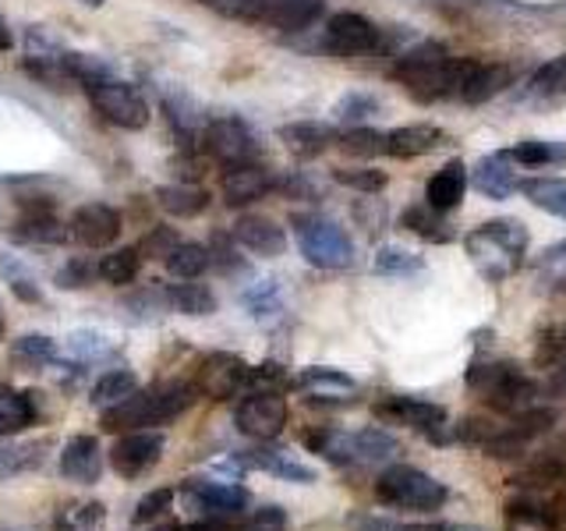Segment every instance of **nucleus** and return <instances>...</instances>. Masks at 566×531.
Wrapping results in <instances>:
<instances>
[{
  "label": "nucleus",
  "mask_w": 566,
  "mask_h": 531,
  "mask_svg": "<svg viewBox=\"0 0 566 531\" xmlns=\"http://www.w3.org/2000/svg\"><path fill=\"white\" fill-rule=\"evenodd\" d=\"M170 309L181 315H212L217 312V294H212L206 283H177L167 294Z\"/></svg>",
  "instance_id": "obj_34"
},
{
  "label": "nucleus",
  "mask_w": 566,
  "mask_h": 531,
  "mask_svg": "<svg viewBox=\"0 0 566 531\" xmlns=\"http://www.w3.org/2000/svg\"><path fill=\"white\" fill-rule=\"evenodd\" d=\"M500 429H503V425H495L489 418H464V421L457 425V439L468 442V447H485V442Z\"/></svg>",
  "instance_id": "obj_51"
},
{
  "label": "nucleus",
  "mask_w": 566,
  "mask_h": 531,
  "mask_svg": "<svg viewBox=\"0 0 566 531\" xmlns=\"http://www.w3.org/2000/svg\"><path fill=\"white\" fill-rule=\"evenodd\" d=\"M138 389V376L135 372H128V368H114V372H106V376H99L96 379V386H93V400L99 412H106V407H114V404H120L124 397H132Z\"/></svg>",
  "instance_id": "obj_33"
},
{
  "label": "nucleus",
  "mask_w": 566,
  "mask_h": 531,
  "mask_svg": "<svg viewBox=\"0 0 566 531\" xmlns=\"http://www.w3.org/2000/svg\"><path fill=\"white\" fill-rule=\"evenodd\" d=\"M478 61H453L439 43H421L418 50L403 53L394 67V79L411 93L418 103H436L460 93Z\"/></svg>",
  "instance_id": "obj_1"
},
{
  "label": "nucleus",
  "mask_w": 566,
  "mask_h": 531,
  "mask_svg": "<svg viewBox=\"0 0 566 531\" xmlns=\"http://www.w3.org/2000/svg\"><path fill=\"white\" fill-rule=\"evenodd\" d=\"M400 227H403V230H411V235H418V238H424V241H432V244H447V241L457 238V230H453L447 220H442V212L432 209L429 202L403 209Z\"/></svg>",
  "instance_id": "obj_28"
},
{
  "label": "nucleus",
  "mask_w": 566,
  "mask_h": 531,
  "mask_svg": "<svg viewBox=\"0 0 566 531\" xmlns=\"http://www.w3.org/2000/svg\"><path fill=\"white\" fill-rule=\"evenodd\" d=\"M333 177L344 188L365 191V195H376V191L386 188V174L382 170H371V167H340V170H333Z\"/></svg>",
  "instance_id": "obj_43"
},
{
  "label": "nucleus",
  "mask_w": 566,
  "mask_h": 531,
  "mask_svg": "<svg viewBox=\"0 0 566 531\" xmlns=\"http://www.w3.org/2000/svg\"><path fill=\"white\" fill-rule=\"evenodd\" d=\"M138 266H142V256H138V248H117V252L111 256H103L99 262V277L106 283H132L138 277Z\"/></svg>",
  "instance_id": "obj_40"
},
{
  "label": "nucleus",
  "mask_w": 566,
  "mask_h": 531,
  "mask_svg": "<svg viewBox=\"0 0 566 531\" xmlns=\"http://www.w3.org/2000/svg\"><path fill=\"white\" fill-rule=\"evenodd\" d=\"M464 383L492 407V412L510 415V418L527 412V407H535V394H538L535 379H527L524 372L510 362H474L468 368Z\"/></svg>",
  "instance_id": "obj_3"
},
{
  "label": "nucleus",
  "mask_w": 566,
  "mask_h": 531,
  "mask_svg": "<svg viewBox=\"0 0 566 531\" xmlns=\"http://www.w3.org/2000/svg\"><path fill=\"white\" fill-rule=\"evenodd\" d=\"M61 61H64V71L71 75V82L93 85L103 79H114V67L99 58H93V53H61Z\"/></svg>",
  "instance_id": "obj_41"
},
{
  "label": "nucleus",
  "mask_w": 566,
  "mask_h": 531,
  "mask_svg": "<svg viewBox=\"0 0 566 531\" xmlns=\"http://www.w3.org/2000/svg\"><path fill=\"white\" fill-rule=\"evenodd\" d=\"M53 447V439H29V442H8L0 447V482H11V478H22L32 475L46 465V454Z\"/></svg>",
  "instance_id": "obj_20"
},
{
  "label": "nucleus",
  "mask_w": 566,
  "mask_h": 531,
  "mask_svg": "<svg viewBox=\"0 0 566 531\" xmlns=\"http://www.w3.org/2000/svg\"><path fill=\"white\" fill-rule=\"evenodd\" d=\"M120 235V212L106 202H88L71 217V238L85 248H103L117 241Z\"/></svg>",
  "instance_id": "obj_15"
},
{
  "label": "nucleus",
  "mask_w": 566,
  "mask_h": 531,
  "mask_svg": "<svg viewBox=\"0 0 566 531\" xmlns=\"http://www.w3.org/2000/svg\"><path fill=\"white\" fill-rule=\"evenodd\" d=\"M234 421L248 439H276L287 425V400L280 397V389H255L238 404Z\"/></svg>",
  "instance_id": "obj_10"
},
{
  "label": "nucleus",
  "mask_w": 566,
  "mask_h": 531,
  "mask_svg": "<svg viewBox=\"0 0 566 531\" xmlns=\"http://www.w3.org/2000/svg\"><path fill=\"white\" fill-rule=\"evenodd\" d=\"M559 507H563V513H566V482H563V496H559Z\"/></svg>",
  "instance_id": "obj_61"
},
{
  "label": "nucleus",
  "mask_w": 566,
  "mask_h": 531,
  "mask_svg": "<svg viewBox=\"0 0 566 531\" xmlns=\"http://www.w3.org/2000/svg\"><path fill=\"white\" fill-rule=\"evenodd\" d=\"M78 4H85V8H103V0H78Z\"/></svg>",
  "instance_id": "obj_60"
},
{
  "label": "nucleus",
  "mask_w": 566,
  "mask_h": 531,
  "mask_svg": "<svg viewBox=\"0 0 566 531\" xmlns=\"http://www.w3.org/2000/svg\"><path fill=\"white\" fill-rule=\"evenodd\" d=\"M442 142H447V135L432 128V124H403V128L386 135V153L397 159H415V156H429Z\"/></svg>",
  "instance_id": "obj_23"
},
{
  "label": "nucleus",
  "mask_w": 566,
  "mask_h": 531,
  "mask_svg": "<svg viewBox=\"0 0 566 531\" xmlns=\"http://www.w3.org/2000/svg\"><path fill=\"white\" fill-rule=\"evenodd\" d=\"M531 206H538L553 217L566 220V177H527L517 185Z\"/></svg>",
  "instance_id": "obj_30"
},
{
  "label": "nucleus",
  "mask_w": 566,
  "mask_h": 531,
  "mask_svg": "<svg viewBox=\"0 0 566 531\" xmlns=\"http://www.w3.org/2000/svg\"><path fill=\"white\" fill-rule=\"evenodd\" d=\"M468 185H471L468 167L460 164V159H450V164L442 167V170L432 177V181H429V188H424V199H429L432 209L450 212V209H457L460 199L468 195Z\"/></svg>",
  "instance_id": "obj_22"
},
{
  "label": "nucleus",
  "mask_w": 566,
  "mask_h": 531,
  "mask_svg": "<svg viewBox=\"0 0 566 531\" xmlns=\"http://www.w3.org/2000/svg\"><path fill=\"white\" fill-rule=\"evenodd\" d=\"M61 475L67 478V482H78V486L99 482L103 454H99L96 436H75V439L64 442V450H61Z\"/></svg>",
  "instance_id": "obj_17"
},
{
  "label": "nucleus",
  "mask_w": 566,
  "mask_h": 531,
  "mask_svg": "<svg viewBox=\"0 0 566 531\" xmlns=\"http://www.w3.org/2000/svg\"><path fill=\"white\" fill-rule=\"evenodd\" d=\"M273 188V174L265 170L262 164H238V167H227L223 174V199L227 206H248L262 199L265 191Z\"/></svg>",
  "instance_id": "obj_18"
},
{
  "label": "nucleus",
  "mask_w": 566,
  "mask_h": 531,
  "mask_svg": "<svg viewBox=\"0 0 566 531\" xmlns=\"http://www.w3.org/2000/svg\"><path fill=\"white\" fill-rule=\"evenodd\" d=\"M531 88L542 96H566V53L556 61H548L545 67H538L535 79H531Z\"/></svg>",
  "instance_id": "obj_45"
},
{
  "label": "nucleus",
  "mask_w": 566,
  "mask_h": 531,
  "mask_svg": "<svg viewBox=\"0 0 566 531\" xmlns=\"http://www.w3.org/2000/svg\"><path fill=\"white\" fill-rule=\"evenodd\" d=\"M464 248L474 262V270L489 283H500L524 266L527 230L517 220H492V223H482L478 230H471Z\"/></svg>",
  "instance_id": "obj_2"
},
{
  "label": "nucleus",
  "mask_w": 566,
  "mask_h": 531,
  "mask_svg": "<svg viewBox=\"0 0 566 531\" xmlns=\"http://www.w3.org/2000/svg\"><path fill=\"white\" fill-rule=\"evenodd\" d=\"M294 235L305 256L318 270H344L354 262V244L344 235V227L323 217H294Z\"/></svg>",
  "instance_id": "obj_6"
},
{
  "label": "nucleus",
  "mask_w": 566,
  "mask_h": 531,
  "mask_svg": "<svg viewBox=\"0 0 566 531\" xmlns=\"http://www.w3.org/2000/svg\"><path fill=\"white\" fill-rule=\"evenodd\" d=\"M14 235L22 241H35V244H61V241H67L71 230H64L57 220L50 217V212H32V217H25L22 223H18Z\"/></svg>",
  "instance_id": "obj_39"
},
{
  "label": "nucleus",
  "mask_w": 566,
  "mask_h": 531,
  "mask_svg": "<svg viewBox=\"0 0 566 531\" xmlns=\"http://www.w3.org/2000/svg\"><path fill=\"white\" fill-rule=\"evenodd\" d=\"M326 0H276L265 14V22L283 29V32H297V29H308L318 14H323Z\"/></svg>",
  "instance_id": "obj_31"
},
{
  "label": "nucleus",
  "mask_w": 566,
  "mask_h": 531,
  "mask_svg": "<svg viewBox=\"0 0 566 531\" xmlns=\"http://www.w3.org/2000/svg\"><path fill=\"white\" fill-rule=\"evenodd\" d=\"M11 29H8V22H4V18H0V50H11Z\"/></svg>",
  "instance_id": "obj_58"
},
{
  "label": "nucleus",
  "mask_w": 566,
  "mask_h": 531,
  "mask_svg": "<svg viewBox=\"0 0 566 531\" xmlns=\"http://www.w3.org/2000/svg\"><path fill=\"white\" fill-rule=\"evenodd\" d=\"M206 4H212V8H220V0H206Z\"/></svg>",
  "instance_id": "obj_63"
},
{
  "label": "nucleus",
  "mask_w": 566,
  "mask_h": 531,
  "mask_svg": "<svg viewBox=\"0 0 566 531\" xmlns=\"http://www.w3.org/2000/svg\"><path fill=\"white\" fill-rule=\"evenodd\" d=\"M0 277L8 280V288L29 301V305H40L43 301V291H40V283H35V277L29 273V266L22 259H14V256H0Z\"/></svg>",
  "instance_id": "obj_38"
},
{
  "label": "nucleus",
  "mask_w": 566,
  "mask_h": 531,
  "mask_svg": "<svg viewBox=\"0 0 566 531\" xmlns=\"http://www.w3.org/2000/svg\"><path fill=\"white\" fill-rule=\"evenodd\" d=\"M333 138H336L333 128H326V124H315V121H297V124H283V128H280V142L301 159L323 156Z\"/></svg>",
  "instance_id": "obj_25"
},
{
  "label": "nucleus",
  "mask_w": 566,
  "mask_h": 531,
  "mask_svg": "<svg viewBox=\"0 0 566 531\" xmlns=\"http://www.w3.org/2000/svg\"><path fill=\"white\" fill-rule=\"evenodd\" d=\"M96 273H99V266L85 262V259H71V262H64V270L57 273V288H64V291L88 288V283H93V277H96Z\"/></svg>",
  "instance_id": "obj_49"
},
{
  "label": "nucleus",
  "mask_w": 566,
  "mask_h": 531,
  "mask_svg": "<svg viewBox=\"0 0 566 531\" xmlns=\"http://www.w3.org/2000/svg\"><path fill=\"white\" fill-rule=\"evenodd\" d=\"M415 270H421V259H418L415 252H407V248H397V244L379 248V256H376V273L397 277V273H415Z\"/></svg>",
  "instance_id": "obj_46"
},
{
  "label": "nucleus",
  "mask_w": 566,
  "mask_h": 531,
  "mask_svg": "<svg viewBox=\"0 0 566 531\" xmlns=\"http://www.w3.org/2000/svg\"><path fill=\"white\" fill-rule=\"evenodd\" d=\"M67 347L75 351L82 362H93V358H103V354H111V344H106V336H99V333H71Z\"/></svg>",
  "instance_id": "obj_54"
},
{
  "label": "nucleus",
  "mask_w": 566,
  "mask_h": 531,
  "mask_svg": "<svg viewBox=\"0 0 566 531\" xmlns=\"http://www.w3.org/2000/svg\"><path fill=\"white\" fill-rule=\"evenodd\" d=\"M305 447L333 465H379L389 454H397V439L386 429H361V433H340V429H312L305 433Z\"/></svg>",
  "instance_id": "obj_4"
},
{
  "label": "nucleus",
  "mask_w": 566,
  "mask_h": 531,
  "mask_svg": "<svg viewBox=\"0 0 566 531\" xmlns=\"http://www.w3.org/2000/svg\"><path fill=\"white\" fill-rule=\"evenodd\" d=\"M149 531H181V524H177V521H167V524H156V528H149Z\"/></svg>",
  "instance_id": "obj_59"
},
{
  "label": "nucleus",
  "mask_w": 566,
  "mask_h": 531,
  "mask_svg": "<svg viewBox=\"0 0 566 531\" xmlns=\"http://www.w3.org/2000/svg\"><path fill=\"white\" fill-rule=\"evenodd\" d=\"M471 185L485 195L492 202H503L517 191V170H513L510 153H489L478 159V167L471 170Z\"/></svg>",
  "instance_id": "obj_16"
},
{
  "label": "nucleus",
  "mask_w": 566,
  "mask_h": 531,
  "mask_svg": "<svg viewBox=\"0 0 566 531\" xmlns=\"http://www.w3.org/2000/svg\"><path fill=\"white\" fill-rule=\"evenodd\" d=\"M195 394H199V389L181 383V379L149 386V421L153 425H167L177 415H185L188 407H191V400H195Z\"/></svg>",
  "instance_id": "obj_24"
},
{
  "label": "nucleus",
  "mask_w": 566,
  "mask_h": 531,
  "mask_svg": "<svg viewBox=\"0 0 566 531\" xmlns=\"http://www.w3.org/2000/svg\"><path fill=\"white\" fill-rule=\"evenodd\" d=\"M177 248V235L170 227H156L146 235V241H142L138 248V256H146V259H167L170 252Z\"/></svg>",
  "instance_id": "obj_53"
},
{
  "label": "nucleus",
  "mask_w": 566,
  "mask_h": 531,
  "mask_svg": "<svg viewBox=\"0 0 566 531\" xmlns=\"http://www.w3.org/2000/svg\"><path fill=\"white\" fill-rule=\"evenodd\" d=\"M164 447H167L164 433L135 429L128 436H120L111 447V468L120 478H142V475H149L159 460H164Z\"/></svg>",
  "instance_id": "obj_11"
},
{
  "label": "nucleus",
  "mask_w": 566,
  "mask_h": 531,
  "mask_svg": "<svg viewBox=\"0 0 566 531\" xmlns=\"http://www.w3.org/2000/svg\"><path fill=\"white\" fill-rule=\"evenodd\" d=\"M174 489L170 486H159V489H153V492H146L142 500L135 503V524H149V521H156L159 513H167L170 510V503H174Z\"/></svg>",
  "instance_id": "obj_48"
},
{
  "label": "nucleus",
  "mask_w": 566,
  "mask_h": 531,
  "mask_svg": "<svg viewBox=\"0 0 566 531\" xmlns=\"http://www.w3.org/2000/svg\"><path fill=\"white\" fill-rule=\"evenodd\" d=\"M297 386H305V389H312V394H318V397H336V394H354L358 389V383H354L347 372H340V368H326V365H312V368H305L297 376Z\"/></svg>",
  "instance_id": "obj_32"
},
{
  "label": "nucleus",
  "mask_w": 566,
  "mask_h": 531,
  "mask_svg": "<svg viewBox=\"0 0 566 531\" xmlns=\"http://www.w3.org/2000/svg\"><path fill=\"white\" fill-rule=\"evenodd\" d=\"M326 46L333 53H340V58H358V53L379 46V29L371 25L365 14L340 11V14H333L326 25Z\"/></svg>",
  "instance_id": "obj_14"
},
{
  "label": "nucleus",
  "mask_w": 566,
  "mask_h": 531,
  "mask_svg": "<svg viewBox=\"0 0 566 531\" xmlns=\"http://www.w3.org/2000/svg\"><path fill=\"white\" fill-rule=\"evenodd\" d=\"M244 305L252 309L255 319H270L280 312V291H276V283L273 280H262L255 283L252 291H244Z\"/></svg>",
  "instance_id": "obj_47"
},
{
  "label": "nucleus",
  "mask_w": 566,
  "mask_h": 531,
  "mask_svg": "<svg viewBox=\"0 0 566 531\" xmlns=\"http://www.w3.org/2000/svg\"><path fill=\"white\" fill-rule=\"evenodd\" d=\"M0 336H4V315H0Z\"/></svg>",
  "instance_id": "obj_62"
},
{
  "label": "nucleus",
  "mask_w": 566,
  "mask_h": 531,
  "mask_svg": "<svg viewBox=\"0 0 566 531\" xmlns=\"http://www.w3.org/2000/svg\"><path fill=\"white\" fill-rule=\"evenodd\" d=\"M181 500L188 510H195L199 518L212 521H238L248 507V489L234 482H206V478H191L181 486Z\"/></svg>",
  "instance_id": "obj_8"
},
{
  "label": "nucleus",
  "mask_w": 566,
  "mask_h": 531,
  "mask_svg": "<svg viewBox=\"0 0 566 531\" xmlns=\"http://www.w3.org/2000/svg\"><path fill=\"white\" fill-rule=\"evenodd\" d=\"M234 238L248 248V252H255L262 259H276V256H283V248H287L283 227H276L265 217H241L234 223Z\"/></svg>",
  "instance_id": "obj_21"
},
{
  "label": "nucleus",
  "mask_w": 566,
  "mask_h": 531,
  "mask_svg": "<svg viewBox=\"0 0 566 531\" xmlns=\"http://www.w3.org/2000/svg\"><path fill=\"white\" fill-rule=\"evenodd\" d=\"M156 202L164 212H170V217L191 220V217H199V212H206L209 191L195 185H164V188H156Z\"/></svg>",
  "instance_id": "obj_26"
},
{
  "label": "nucleus",
  "mask_w": 566,
  "mask_h": 531,
  "mask_svg": "<svg viewBox=\"0 0 566 531\" xmlns=\"http://www.w3.org/2000/svg\"><path fill=\"white\" fill-rule=\"evenodd\" d=\"M397 531H489L478 524H453V521H429V524H403Z\"/></svg>",
  "instance_id": "obj_57"
},
{
  "label": "nucleus",
  "mask_w": 566,
  "mask_h": 531,
  "mask_svg": "<svg viewBox=\"0 0 566 531\" xmlns=\"http://www.w3.org/2000/svg\"><path fill=\"white\" fill-rule=\"evenodd\" d=\"M371 412H376L379 421H386V425H407V429L424 433L432 442L447 439V436H442V425H447V407H442V404L394 394V397L379 400L376 407H371Z\"/></svg>",
  "instance_id": "obj_9"
},
{
  "label": "nucleus",
  "mask_w": 566,
  "mask_h": 531,
  "mask_svg": "<svg viewBox=\"0 0 566 531\" xmlns=\"http://www.w3.org/2000/svg\"><path fill=\"white\" fill-rule=\"evenodd\" d=\"M206 153L212 159H220L223 167H238V164H252L259 146H255V135L244 128L238 117H223V121H212L206 135Z\"/></svg>",
  "instance_id": "obj_12"
},
{
  "label": "nucleus",
  "mask_w": 566,
  "mask_h": 531,
  "mask_svg": "<svg viewBox=\"0 0 566 531\" xmlns=\"http://www.w3.org/2000/svg\"><path fill=\"white\" fill-rule=\"evenodd\" d=\"M510 79H513V71L506 64H474L464 88H460V96H464L468 103H489L492 96L503 93V88L510 85Z\"/></svg>",
  "instance_id": "obj_27"
},
{
  "label": "nucleus",
  "mask_w": 566,
  "mask_h": 531,
  "mask_svg": "<svg viewBox=\"0 0 566 531\" xmlns=\"http://www.w3.org/2000/svg\"><path fill=\"white\" fill-rule=\"evenodd\" d=\"M513 164L524 167H545V164H566V142H542V138H524L510 149Z\"/></svg>",
  "instance_id": "obj_36"
},
{
  "label": "nucleus",
  "mask_w": 566,
  "mask_h": 531,
  "mask_svg": "<svg viewBox=\"0 0 566 531\" xmlns=\"http://www.w3.org/2000/svg\"><path fill=\"white\" fill-rule=\"evenodd\" d=\"M273 4L276 0H220L217 11H223L230 18H244V22H259V18L270 14Z\"/></svg>",
  "instance_id": "obj_52"
},
{
  "label": "nucleus",
  "mask_w": 566,
  "mask_h": 531,
  "mask_svg": "<svg viewBox=\"0 0 566 531\" xmlns=\"http://www.w3.org/2000/svg\"><path fill=\"white\" fill-rule=\"evenodd\" d=\"M248 372H252V365H244V358L217 351L199 365V383H195V389L206 394L209 400H230L248 383Z\"/></svg>",
  "instance_id": "obj_13"
},
{
  "label": "nucleus",
  "mask_w": 566,
  "mask_h": 531,
  "mask_svg": "<svg viewBox=\"0 0 566 531\" xmlns=\"http://www.w3.org/2000/svg\"><path fill=\"white\" fill-rule=\"evenodd\" d=\"M88 100H93L96 111L111 124H117V128L138 132V128H146V124H149V103L128 82H117V79L93 82V85H88Z\"/></svg>",
  "instance_id": "obj_7"
},
{
  "label": "nucleus",
  "mask_w": 566,
  "mask_h": 531,
  "mask_svg": "<svg viewBox=\"0 0 566 531\" xmlns=\"http://www.w3.org/2000/svg\"><path fill=\"white\" fill-rule=\"evenodd\" d=\"M103 521V507L99 503H85L78 510H61L57 531H93V524Z\"/></svg>",
  "instance_id": "obj_50"
},
{
  "label": "nucleus",
  "mask_w": 566,
  "mask_h": 531,
  "mask_svg": "<svg viewBox=\"0 0 566 531\" xmlns=\"http://www.w3.org/2000/svg\"><path fill=\"white\" fill-rule=\"evenodd\" d=\"M248 383H255L259 389H273V386H280V383H287V372H283L276 362H265V365H259V368L248 372Z\"/></svg>",
  "instance_id": "obj_56"
},
{
  "label": "nucleus",
  "mask_w": 566,
  "mask_h": 531,
  "mask_svg": "<svg viewBox=\"0 0 566 531\" xmlns=\"http://www.w3.org/2000/svg\"><path fill=\"white\" fill-rule=\"evenodd\" d=\"M209 248L202 244H191V241H177V248L167 256V270L174 277H181V280H195V277H202L209 270Z\"/></svg>",
  "instance_id": "obj_37"
},
{
  "label": "nucleus",
  "mask_w": 566,
  "mask_h": 531,
  "mask_svg": "<svg viewBox=\"0 0 566 531\" xmlns=\"http://www.w3.org/2000/svg\"><path fill=\"white\" fill-rule=\"evenodd\" d=\"M336 142H340V149L347 156H358V159H371L386 153V135L376 128H347Z\"/></svg>",
  "instance_id": "obj_42"
},
{
  "label": "nucleus",
  "mask_w": 566,
  "mask_h": 531,
  "mask_svg": "<svg viewBox=\"0 0 566 531\" xmlns=\"http://www.w3.org/2000/svg\"><path fill=\"white\" fill-rule=\"evenodd\" d=\"M11 358L25 368H43V365L57 362V344L43 333H25L11 344Z\"/></svg>",
  "instance_id": "obj_35"
},
{
  "label": "nucleus",
  "mask_w": 566,
  "mask_h": 531,
  "mask_svg": "<svg viewBox=\"0 0 566 531\" xmlns=\"http://www.w3.org/2000/svg\"><path fill=\"white\" fill-rule=\"evenodd\" d=\"M538 270L553 283H566V241L545 248L542 259H538Z\"/></svg>",
  "instance_id": "obj_55"
},
{
  "label": "nucleus",
  "mask_w": 566,
  "mask_h": 531,
  "mask_svg": "<svg viewBox=\"0 0 566 531\" xmlns=\"http://www.w3.org/2000/svg\"><path fill=\"white\" fill-rule=\"evenodd\" d=\"M336 121H344V124H354L358 128V121L371 117V114H379V100L371 96V93H347L340 103H336Z\"/></svg>",
  "instance_id": "obj_44"
},
{
  "label": "nucleus",
  "mask_w": 566,
  "mask_h": 531,
  "mask_svg": "<svg viewBox=\"0 0 566 531\" xmlns=\"http://www.w3.org/2000/svg\"><path fill=\"white\" fill-rule=\"evenodd\" d=\"M376 496L386 507L397 510H439L447 503V486L415 465H394L379 475Z\"/></svg>",
  "instance_id": "obj_5"
},
{
  "label": "nucleus",
  "mask_w": 566,
  "mask_h": 531,
  "mask_svg": "<svg viewBox=\"0 0 566 531\" xmlns=\"http://www.w3.org/2000/svg\"><path fill=\"white\" fill-rule=\"evenodd\" d=\"M32 421H35L32 394H22V389H11V386H0V439L29 429Z\"/></svg>",
  "instance_id": "obj_29"
},
{
  "label": "nucleus",
  "mask_w": 566,
  "mask_h": 531,
  "mask_svg": "<svg viewBox=\"0 0 566 531\" xmlns=\"http://www.w3.org/2000/svg\"><path fill=\"white\" fill-rule=\"evenodd\" d=\"M230 465H234V468L270 471V475L283 478V482H301V486L315 482V471L308 465H301V460H294L291 454H280V450H244V454H234Z\"/></svg>",
  "instance_id": "obj_19"
}]
</instances>
